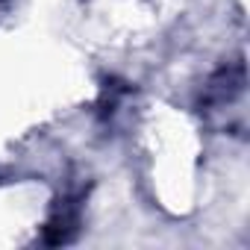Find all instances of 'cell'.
Listing matches in <instances>:
<instances>
[{
  "instance_id": "obj_2",
  "label": "cell",
  "mask_w": 250,
  "mask_h": 250,
  "mask_svg": "<svg viewBox=\"0 0 250 250\" xmlns=\"http://www.w3.org/2000/svg\"><path fill=\"white\" fill-rule=\"evenodd\" d=\"M244 94V62L241 59H232L227 65H221L203 85L200 91V112L209 115V112H221L227 106H232L238 97Z\"/></svg>"
},
{
  "instance_id": "obj_1",
  "label": "cell",
  "mask_w": 250,
  "mask_h": 250,
  "mask_svg": "<svg viewBox=\"0 0 250 250\" xmlns=\"http://www.w3.org/2000/svg\"><path fill=\"white\" fill-rule=\"evenodd\" d=\"M83 203H85V191H65L53 200L50 215L44 221V232L42 241L47 247H59V244H71L83 227Z\"/></svg>"
}]
</instances>
